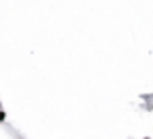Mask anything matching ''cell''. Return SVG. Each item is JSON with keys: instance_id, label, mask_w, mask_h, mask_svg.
<instances>
[{"instance_id": "cell-1", "label": "cell", "mask_w": 153, "mask_h": 139, "mask_svg": "<svg viewBox=\"0 0 153 139\" xmlns=\"http://www.w3.org/2000/svg\"><path fill=\"white\" fill-rule=\"evenodd\" d=\"M0 123H6V112L2 110V106H0Z\"/></svg>"}, {"instance_id": "cell-2", "label": "cell", "mask_w": 153, "mask_h": 139, "mask_svg": "<svg viewBox=\"0 0 153 139\" xmlns=\"http://www.w3.org/2000/svg\"><path fill=\"white\" fill-rule=\"evenodd\" d=\"M145 139H149V137H145Z\"/></svg>"}]
</instances>
